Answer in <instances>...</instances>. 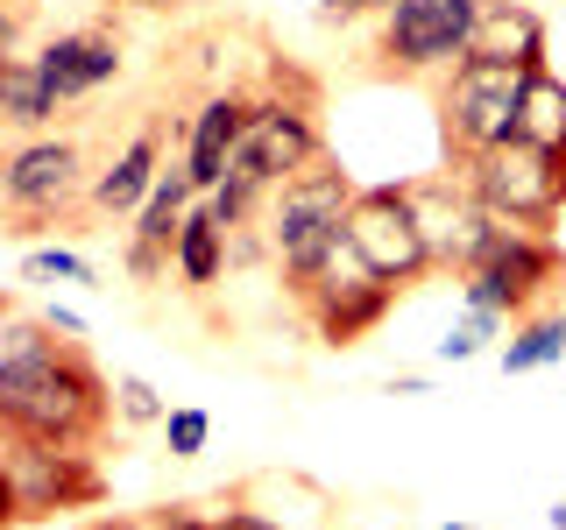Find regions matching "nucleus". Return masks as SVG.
Wrapping results in <instances>:
<instances>
[{
    "label": "nucleus",
    "instance_id": "nucleus-20",
    "mask_svg": "<svg viewBox=\"0 0 566 530\" xmlns=\"http://www.w3.org/2000/svg\"><path fill=\"white\" fill-rule=\"evenodd\" d=\"M517 135H524V141H545V149H566V78H553V64L524 78Z\"/></svg>",
    "mask_w": 566,
    "mask_h": 530
},
{
    "label": "nucleus",
    "instance_id": "nucleus-27",
    "mask_svg": "<svg viewBox=\"0 0 566 530\" xmlns=\"http://www.w3.org/2000/svg\"><path fill=\"white\" fill-rule=\"evenodd\" d=\"M43 318H50V326H57V332H64V340H85V318H78V311H57V305H50Z\"/></svg>",
    "mask_w": 566,
    "mask_h": 530
},
{
    "label": "nucleus",
    "instance_id": "nucleus-22",
    "mask_svg": "<svg viewBox=\"0 0 566 530\" xmlns=\"http://www.w3.org/2000/svg\"><path fill=\"white\" fill-rule=\"evenodd\" d=\"M503 326H510L503 311H468V318H460V326L447 332V340H439V361H474V353H482Z\"/></svg>",
    "mask_w": 566,
    "mask_h": 530
},
{
    "label": "nucleus",
    "instance_id": "nucleus-1",
    "mask_svg": "<svg viewBox=\"0 0 566 530\" xmlns=\"http://www.w3.org/2000/svg\"><path fill=\"white\" fill-rule=\"evenodd\" d=\"M0 424L57 446H99V432L114 424V382L93 368L85 340H57L50 361L0 375Z\"/></svg>",
    "mask_w": 566,
    "mask_h": 530
},
{
    "label": "nucleus",
    "instance_id": "nucleus-9",
    "mask_svg": "<svg viewBox=\"0 0 566 530\" xmlns=\"http://www.w3.org/2000/svg\"><path fill=\"white\" fill-rule=\"evenodd\" d=\"M474 14H482V0H397V8H382L376 64L397 78H447L453 64H468Z\"/></svg>",
    "mask_w": 566,
    "mask_h": 530
},
{
    "label": "nucleus",
    "instance_id": "nucleus-21",
    "mask_svg": "<svg viewBox=\"0 0 566 530\" xmlns=\"http://www.w3.org/2000/svg\"><path fill=\"white\" fill-rule=\"evenodd\" d=\"M85 530H212V509L199 502H164V509H135V517H99Z\"/></svg>",
    "mask_w": 566,
    "mask_h": 530
},
{
    "label": "nucleus",
    "instance_id": "nucleus-13",
    "mask_svg": "<svg viewBox=\"0 0 566 530\" xmlns=\"http://www.w3.org/2000/svg\"><path fill=\"white\" fill-rule=\"evenodd\" d=\"M35 64H43V78L57 85V99H85V93H99V85H114L120 78V35L114 29H64V35H50L43 50H35Z\"/></svg>",
    "mask_w": 566,
    "mask_h": 530
},
{
    "label": "nucleus",
    "instance_id": "nucleus-8",
    "mask_svg": "<svg viewBox=\"0 0 566 530\" xmlns=\"http://www.w3.org/2000/svg\"><path fill=\"white\" fill-rule=\"evenodd\" d=\"M559 276H566V247L553 234H538V226H503V234L489 241V255L460 276V297H468V311H503L510 326H517V318L545 311V297H553Z\"/></svg>",
    "mask_w": 566,
    "mask_h": 530
},
{
    "label": "nucleus",
    "instance_id": "nucleus-29",
    "mask_svg": "<svg viewBox=\"0 0 566 530\" xmlns=\"http://www.w3.org/2000/svg\"><path fill=\"white\" fill-rule=\"evenodd\" d=\"M553 530H566V495H559V502H553Z\"/></svg>",
    "mask_w": 566,
    "mask_h": 530
},
{
    "label": "nucleus",
    "instance_id": "nucleus-5",
    "mask_svg": "<svg viewBox=\"0 0 566 530\" xmlns=\"http://www.w3.org/2000/svg\"><path fill=\"white\" fill-rule=\"evenodd\" d=\"M0 205H8V234L35 241L43 226L71 220L78 205H93V177H85V149L64 135H29L14 141L8 170H0Z\"/></svg>",
    "mask_w": 566,
    "mask_h": 530
},
{
    "label": "nucleus",
    "instance_id": "nucleus-4",
    "mask_svg": "<svg viewBox=\"0 0 566 530\" xmlns=\"http://www.w3.org/2000/svg\"><path fill=\"white\" fill-rule=\"evenodd\" d=\"M0 523H35V517H57V509H85L106 495V474L93 467V446H57V438H29L8 432L0 446Z\"/></svg>",
    "mask_w": 566,
    "mask_h": 530
},
{
    "label": "nucleus",
    "instance_id": "nucleus-6",
    "mask_svg": "<svg viewBox=\"0 0 566 530\" xmlns=\"http://www.w3.org/2000/svg\"><path fill=\"white\" fill-rule=\"evenodd\" d=\"M524 78L517 64H489L468 57L439 78V141H447L453 163H474L482 149L517 135V106H524Z\"/></svg>",
    "mask_w": 566,
    "mask_h": 530
},
{
    "label": "nucleus",
    "instance_id": "nucleus-30",
    "mask_svg": "<svg viewBox=\"0 0 566 530\" xmlns=\"http://www.w3.org/2000/svg\"><path fill=\"white\" fill-rule=\"evenodd\" d=\"M439 530H468V523H439Z\"/></svg>",
    "mask_w": 566,
    "mask_h": 530
},
{
    "label": "nucleus",
    "instance_id": "nucleus-3",
    "mask_svg": "<svg viewBox=\"0 0 566 530\" xmlns=\"http://www.w3.org/2000/svg\"><path fill=\"white\" fill-rule=\"evenodd\" d=\"M283 290H291V305L305 311V326H312L318 347H361L368 332L397 311V283L368 269V255L354 247L347 226L318 247L312 262L283 269Z\"/></svg>",
    "mask_w": 566,
    "mask_h": 530
},
{
    "label": "nucleus",
    "instance_id": "nucleus-7",
    "mask_svg": "<svg viewBox=\"0 0 566 530\" xmlns=\"http://www.w3.org/2000/svg\"><path fill=\"white\" fill-rule=\"evenodd\" d=\"M460 177H468L474 191H482L489 212H503V220L517 226H553L566 212V149H545V141H495V149H482L474 163H453Z\"/></svg>",
    "mask_w": 566,
    "mask_h": 530
},
{
    "label": "nucleus",
    "instance_id": "nucleus-18",
    "mask_svg": "<svg viewBox=\"0 0 566 530\" xmlns=\"http://www.w3.org/2000/svg\"><path fill=\"white\" fill-rule=\"evenodd\" d=\"M227 269H234V241H227L220 212L199 199L185 212V226H177V283H185V290H212Z\"/></svg>",
    "mask_w": 566,
    "mask_h": 530
},
{
    "label": "nucleus",
    "instance_id": "nucleus-10",
    "mask_svg": "<svg viewBox=\"0 0 566 530\" xmlns=\"http://www.w3.org/2000/svg\"><path fill=\"white\" fill-rule=\"evenodd\" d=\"M354 177L340 163H312L305 177H291V184L270 191V205H262V234H270V255L276 269H297V262H312L318 247L347 226L354 212Z\"/></svg>",
    "mask_w": 566,
    "mask_h": 530
},
{
    "label": "nucleus",
    "instance_id": "nucleus-2",
    "mask_svg": "<svg viewBox=\"0 0 566 530\" xmlns=\"http://www.w3.org/2000/svg\"><path fill=\"white\" fill-rule=\"evenodd\" d=\"M312 163H326V128H318V85L305 71L276 64L270 78L248 93V135H241V156L227 170V184H248L270 199L276 184L305 177Z\"/></svg>",
    "mask_w": 566,
    "mask_h": 530
},
{
    "label": "nucleus",
    "instance_id": "nucleus-11",
    "mask_svg": "<svg viewBox=\"0 0 566 530\" xmlns=\"http://www.w3.org/2000/svg\"><path fill=\"white\" fill-rule=\"evenodd\" d=\"M411 205H418V226H424V247H432V269L439 276H468L474 262L489 255V241L503 234V212L482 205V191L468 177H411Z\"/></svg>",
    "mask_w": 566,
    "mask_h": 530
},
{
    "label": "nucleus",
    "instance_id": "nucleus-19",
    "mask_svg": "<svg viewBox=\"0 0 566 530\" xmlns=\"http://www.w3.org/2000/svg\"><path fill=\"white\" fill-rule=\"evenodd\" d=\"M566 353V311H531L510 326V347H503V375H531V368H553Z\"/></svg>",
    "mask_w": 566,
    "mask_h": 530
},
{
    "label": "nucleus",
    "instance_id": "nucleus-17",
    "mask_svg": "<svg viewBox=\"0 0 566 530\" xmlns=\"http://www.w3.org/2000/svg\"><path fill=\"white\" fill-rule=\"evenodd\" d=\"M57 114H64L57 85L43 78V64H35L29 50H14V57L0 64V120H8V128L29 141V135H43Z\"/></svg>",
    "mask_w": 566,
    "mask_h": 530
},
{
    "label": "nucleus",
    "instance_id": "nucleus-14",
    "mask_svg": "<svg viewBox=\"0 0 566 530\" xmlns=\"http://www.w3.org/2000/svg\"><path fill=\"white\" fill-rule=\"evenodd\" d=\"M164 163H170V156H164V128L149 120V128H135L128 149L93 177V205H85V212H99V220H135L142 199L156 191V177H164Z\"/></svg>",
    "mask_w": 566,
    "mask_h": 530
},
{
    "label": "nucleus",
    "instance_id": "nucleus-15",
    "mask_svg": "<svg viewBox=\"0 0 566 530\" xmlns=\"http://www.w3.org/2000/svg\"><path fill=\"white\" fill-rule=\"evenodd\" d=\"M241 135H248V93H212L199 114H191V135H185L191 184L220 191L227 170H234V156H241Z\"/></svg>",
    "mask_w": 566,
    "mask_h": 530
},
{
    "label": "nucleus",
    "instance_id": "nucleus-26",
    "mask_svg": "<svg viewBox=\"0 0 566 530\" xmlns=\"http://www.w3.org/2000/svg\"><path fill=\"white\" fill-rule=\"evenodd\" d=\"M212 530H283V523L262 517V509H234V502H227V509H212Z\"/></svg>",
    "mask_w": 566,
    "mask_h": 530
},
{
    "label": "nucleus",
    "instance_id": "nucleus-12",
    "mask_svg": "<svg viewBox=\"0 0 566 530\" xmlns=\"http://www.w3.org/2000/svg\"><path fill=\"white\" fill-rule=\"evenodd\" d=\"M347 234L368 255V269L389 276L397 290H411L418 276H439L432 247H424V226H418V205H411V184H361L354 212H347Z\"/></svg>",
    "mask_w": 566,
    "mask_h": 530
},
{
    "label": "nucleus",
    "instance_id": "nucleus-28",
    "mask_svg": "<svg viewBox=\"0 0 566 530\" xmlns=\"http://www.w3.org/2000/svg\"><path fill=\"white\" fill-rule=\"evenodd\" d=\"M106 8H185V0H106Z\"/></svg>",
    "mask_w": 566,
    "mask_h": 530
},
{
    "label": "nucleus",
    "instance_id": "nucleus-23",
    "mask_svg": "<svg viewBox=\"0 0 566 530\" xmlns=\"http://www.w3.org/2000/svg\"><path fill=\"white\" fill-rule=\"evenodd\" d=\"M22 276L29 283H93V262L71 255V247H29V255H22Z\"/></svg>",
    "mask_w": 566,
    "mask_h": 530
},
{
    "label": "nucleus",
    "instance_id": "nucleus-16",
    "mask_svg": "<svg viewBox=\"0 0 566 530\" xmlns=\"http://www.w3.org/2000/svg\"><path fill=\"white\" fill-rule=\"evenodd\" d=\"M545 14L531 0H482L474 14V43L468 57H489V64H517V71H545Z\"/></svg>",
    "mask_w": 566,
    "mask_h": 530
},
{
    "label": "nucleus",
    "instance_id": "nucleus-25",
    "mask_svg": "<svg viewBox=\"0 0 566 530\" xmlns=\"http://www.w3.org/2000/svg\"><path fill=\"white\" fill-rule=\"evenodd\" d=\"M206 438H212V417H206V411H170V417H164V446H170V459H199Z\"/></svg>",
    "mask_w": 566,
    "mask_h": 530
},
{
    "label": "nucleus",
    "instance_id": "nucleus-24",
    "mask_svg": "<svg viewBox=\"0 0 566 530\" xmlns=\"http://www.w3.org/2000/svg\"><path fill=\"white\" fill-rule=\"evenodd\" d=\"M114 411H120V424H164L170 417L164 396H156L142 375H114Z\"/></svg>",
    "mask_w": 566,
    "mask_h": 530
}]
</instances>
